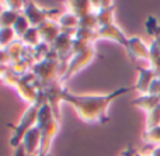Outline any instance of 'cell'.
I'll use <instances>...</instances> for the list:
<instances>
[{"label":"cell","mask_w":160,"mask_h":156,"mask_svg":"<svg viewBox=\"0 0 160 156\" xmlns=\"http://www.w3.org/2000/svg\"><path fill=\"white\" fill-rule=\"evenodd\" d=\"M96 56H97V52H96V49H94V44L88 45L87 48H84V49L80 51L78 53H73L66 63V70H65V73L59 78V80H61L62 83L66 82L68 79L72 78L76 72L84 69L88 63H91Z\"/></svg>","instance_id":"obj_3"},{"label":"cell","mask_w":160,"mask_h":156,"mask_svg":"<svg viewBox=\"0 0 160 156\" xmlns=\"http://www.w3.org/2000/svg\"><path fill=\"white\" fill-rule=\"evenodd\" d=\"M31 28V24H30V21L27 20V17L24 16V14H20L18 17H17V20H16V23H14V25H13V30H14V33H16V35H17V38L18 39H21V37L24 35L25 33H27L28 30Z\"/></svg>","instance_id":"obj_15"},{"label":"cell","mask_w":160,"mask_h":156,"mask_svg":"<svg viewBox=\"0 0 160 156\" xmlns=\"http://www.w3.org/2000/svg\"><path fill=\"white\" fill-rule=\"evenodd\" d=\"M127 51L132 58H138V59H149L150 56V52H149V48L143 44L141 38L138 37H133V38H129L128 39V45L127 47Z\"/></svg>","instance_id":"obj_9"},{"label":"cell","mask_w":160,"mask_h":156,"mask_svg":"<svg viewBox=\"0 0 160 156\" xmlns=\"http://www.w3.org/2000/svg\"><path fill=\"white\" fill-rule=\"evenodd\" d=\"M135 156H146V155H142V153H135Z\"/></svg>","instance_id":"obj_23"},{"label":"cell","mask_w":160,"mask_h":156,"mask_svg":"<svg viewBox=\"0 0 160 156\" xmlns=\"http://www.w3.org/2000/svg\"><path fill=\"white\" fill-rule=\"evenodd\" d=\"M139 70V79H138V83H136L135 89L136 90H141L143 94H148V92H149V87L150 84H152V82L156 79V73L153 69H141V68H138Z\"/></svg>","instance_id":"obj_11"},{"label":"cell","mask_w":160,"mask_h":156,"mask_svg":"<svg viewBox=\"0 0 160 156\" xmlns=\"http://www.w3.org/2000/svg\"><path fill=\"white\" fill-rule=\"evenodd\" d=\"M6 69H7V68H6V66H3V65H0V80H2V78H3V75H4Z\"/></svg>","instance_id":"obj_21"},{"label":"cell","mask_w":160,"mask_h":156,"mask_svg":"<svg viewBox=\"0 0 160 156\" xmlns=\"http://www.w3.org/2000/svg\"><path fill=\"white\" fill-rule=\"evenodd\" d=\"M58 24L61 25L62 31H76L79 28V18L75 14L66 11L65 14L59 16V18L56 20Z\"/></svg>","instance_id":"obj_12"},{"label":"cell","mask_w":160,"mask_h":156,"mask_svg":"<svg viewBox=\"0 0 160 156\" xmlns=\"http://www.w3.org/2000/svg\"><path fill=\"white\" fill-rule=\"evenodd\" d=\"M145 25H146V28H148V33H149L150 35H155L156 30H159L158 24H156V20H155V17H148L146 23H145Z\"/></svg>","instance_id":"obj_18"},{"label":"cell","mask_w":160,"mask_h":156,"mask_svg":"<svg viewBox=\"0 0 160 156\" xmlns=\"http://www.w3.org/2000/svg\"><path fill=\"white\" fill-rule=\"evenodd\" d=\"M37 28H38L39 37H41V42H45V44H49V45L52 44L59 37V34L62 33L61 25L53 18H49V20H47V21H44Z\"/></svg>","instance_id":"obj_7"},{"label":"cell","mask_w":160,"mask_h":156,"mask_svg":"<svg viewBox=\"0 0 160 156\" xmlns=\"http://www.w3.org/2000/svg\"><path fill=\"white\" fill-rule=\"evenodd\" d=\"M21 13H17V11H11V10H6L0 14V28H7V27H13L14 23H16L17 17Z\"/></svg>","instance_id":"obj_17"},{"label":"cell","mask_w":160,"mask_h":156,"mask_svg":"<svg viewBox=\"0 0 160 156\" xmlns=\"http://www.w3.org/2000/svg\"><path fill=\"white\" fill-rule=\"evenodd\" d=\"M159 103H160V98L158 96H152V94H142L139 98L132 101V104L135 106H139L141 108L146 110V111H152L155 110L156 107H159Z\"/></svg>","instance_id":"obj_13"},{"label":"cell","mask_w":160,"mask_h":156,"mask_svg":"<svg viewBox=\"0 0 160 156\" xmlns=\"http://www.w3.org/2000/svg\"><path fill=\"white\" fill-rule=\"evenodd\" d=\"M44 101H47V97L44 96V93H42L41 90V96H39L38 101H37L35 104H31V106H28V108L25 110L24 115H22V118L20 120V124L18 125H13V124H7L8 128L13 129V137H11L10 139V145L14 146V148H17V146L21 145L22 142V138H24V135L27 134L28 131H30L31 128H34V127L37 125V123H38V111H39V107L44 104Z\"/></svg>","instance_id":"obj_2"},{"label":"cell","mask_w":160,"mask_h":156,"mask_svg":"<svg viewBox=\"0 0 160 156\" xmlns=\"http://www.w3.org/2000/svg\"><path fill=\"white\" fill-rule=\"evenodd\" d=\"M48 156H51V153H49V155H48Z\"/></svg>","instance_id":"obj_25"},{"label":"cell","mask_w":160,"mask_h":156,"mask_svg":"<svg viewBox=\"0 0 160 156\" xmlns=\"http://www.w3.org/2000/svg\"><path fill=\"white\" fill-rule=\"evenodd\" d=\"M119 156H135V149L131 148V146H128V148L125 149V151L122 152Z\"/></svg>","instance_id":"obj_20"},{"label":"cell","mask_w":160,"mask_h":156,"mask_svg":"<svg viewBox=\"0 0 160 156\" xmlns=\"http://www.w3.org/2000/svg\"><path fill=\"white\" fill-rule=\"evenodd\" d=\"M4 11V6H3V2H0V14Z\"/></svg>","instance_id":"obj_22"},{"label":"cell","mask_w":160,"mask_h":156,"mask_svg":"<svg viewBox=\"0 0 160 156\" xmlns=\"http://www.w3.org/2000/svg\"><path fill=\"white\" fill-rule=\"evenodd\" d=\"M0 51H2V48H0Z\"/></svg>","instance_id":"obj_26"},{"label":"cell","mask_w":160,"mask_h":156,"mask_svg":"<svg viewBox=\"0 0 160 156\" xmlns=\"http://www.w3.org/2000/svg\"><path fill=\"white\" fill-rule=\"evenodd\" d=\"M32 156H38V155H32Z\"/></svg>","instance_id":"obj_24"},{"label":"cell","mask_w":160,"mask_h":156,"mask_svg":"<svg viewBox=\"0 0 160 156\" xmlns=\"http://www.w3.org/2000/svg\"><path fill=\"white\" fill-rule=\"evenodd\" d=\"M97 39H111V41H115V42H118V44L124 45V47L128 45V38L124 35V33H122L115 24L97 28L96 30V41Z\"/></svg>","instance_id":"obj_6"},{"label":"cell","mask_w":160,"mask_h":156,"mask_svg":"<svg viewBox=\"0 0 160 156\" xmlns=\"http://www.w3.org/2000/svg\"><path fill=\"white\" fill-rule=\"evenodd\" d=\"M14 41H17V35L14 33L13 27L0 28V48L4 49L8 45H11Z\"/></svg>","instance_id":"obj_16"},{"label":"cell","mask_w":160,"mask_h":156,"mask_svg":"<svg viewBox=\"0 0 160 156\" xmlns=\"http://www.w3.org/2000/svg\"><path fill=\"white\" fill-rule=\"evenodd\" d=\"M14 156H27V153H25V149H24V145H20L16 148V152H14Z\"/></svg>","instance_id":"obj_19"},{"label":"cell","mask_w":160,"mask_h":156,"mask_svg":"<svg viewBox=\"0 0 160 156\" xmlns=\"http://www.w3.org/2000/svg\"><path fill=\"white\" fill-rule=\"evenodd\" d=\"M59 120L58 118H52L47 125H44L41 129V145H39L38 156H48L49 155L51 145L53 142V138L58 135L59 131Z\"/></svg>","instance_id":"obj_5"},{"label":"cell","mask_w":160,"mask_h":156,"mask_svg":"<svg viewBox=\"0 0 160 156\" xmlns=\"http://www.w3.org/2000/svg\"><path fill=\"white\" fill-rule=\"evenodd\" d=\"M135 87H122L112 93L105 94H73L69 90H65L63 101L72 104L76 113L84 123H100L105 124L108 121V106L115 100L118 96L131 92Z\"/></svg>","instance_id":"obj_1"},{"label":"cell","mask_w":160,"mask_h":156,"mask_svg":"<svg viewBox=\"0 0 160 156\" xmlns=\"http://www.w3.org/2000/svg\"><path fill=\"white\" fill-rule=\"evenodd\" d=\"M66 8L69 13L75 14L78 18H83L86 16L94 14L93 3L91 2H66Z\"/></svg>","instance_id":"obj_10"},{"label":"cell","mask_w":160,"mask_h":156,"mask_svg":"<svg viewBox=\"0 0 160 156\" xmlns=\"http://www.w3.org/2000/svg\"><path fill=\"white\" fill-rule=\"evenodd\" d=\"M21 42L28 48H34L38 44H41V37H39L38 28L37 27H31L24 35L21 37Z\"/></svg>","instance_id":"obj_14"},{"label":"cell","mask_w":160,"mask_h":156,"mask_svg":"<svg viewBox=\"0 0 160 156\" xmlns=\"http://www.w3.org/2000/svg\"><path fill=\"white\" fill-rule=\"evenodd\" d=\"M21 143L24 145L27 156L38 155L39 145H41V129H39V127L35 125L34 128H31L30 131L24 135Z\"/></svg>","instance_id":"obj_8"},{"label":"cell","mask_w":160,"mask_h":156,"mask_svg":"<svg viewBox=\"0 0 160 156\" xmlns=\"http://www.w3.org/2000/svg\"><path fill=\"white\" fill-rule=\"evenodd\" d=\"M55 13H58L56 8L39 7L35 2H24L22 14L27 17V20L30 21L31 27H39L44 21L52 18V16Z\"/></svg>","instance_id":"obj_4"}]
</instances>
